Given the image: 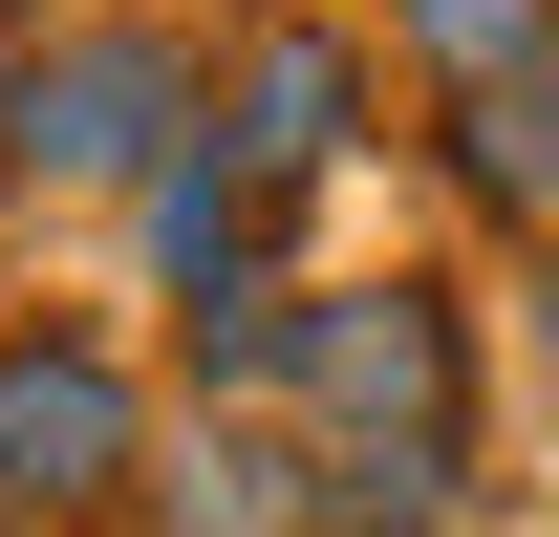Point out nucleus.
<instances>
[{"label": "nucleus", "instance_id": "obj_9", "mask_svg": "<svg viewBox=\"0 0 559 537\" xmlns=\"http://www.w3.org/2000/svg\"><path fill=\"white\" fill-rule=\"evenodd\" d=\"M538 344H559V259H538Z\"/></svg>", "mask_w": 559, "mask_h": 537}, {"label": "nucleus", "instance_id": "obj_8", "mask_svg": "<svg viewBox=\"0 0 559 537\" xmlns=\"http://www.w3.org/2000/svg\"><path fill=\"white\" fill-rule=\"evenodd\" d=\"M0 151H22V44H0Z\"/></svg>", "mask_w": 559, "mask_h": 537}, {"label": "nucleus", "instance_id": "obj_6", "mask_svg": "<svg viewBox=\"0 0 559 537\" xmlns=\"http://www.w3.org/2000/svg\"><path fill=\"white\" fill-rule=\"evenodd\" d=\"M452 516H474L452 430H323V537H452Z\"/></svg>", "mask_w": 559, "mask_h": 537}, {"label": "nucleus", "instance_id": "obj_2", "mask_svg": "<svg viewBox=\"0 0 559 537\" xmlns=\"http://www.w3.org/2000/svg\"><path fill=\"white\" fill-rule=\"evenodd\" d=\"M108 494H151V387L108 344H0V516L66 537V516H108Z\"/></svg>", "mask_w": 559, "mask_h": 537}, {"label": "nucleus", "instance_id": "obj_4", "mask_svg": "<svg viewBox=\"0 0 559 537\" xmlns=\"http://www.w3.org/2000/svg\"><path fill=\"white\" fill-rule=\"evenodd\" d=\"M301 387L345 430H452V301L388 279V301H301Z\"/></svg>", "mask_w": 559, "mask_h": 537}, {"label": "nucleus", "instance_id": "obj_1", "mask_svg": "<svg viewBox=\"0 0 559 537\" xmlns=\"http://www.w3.org/2000/svg\"><path fill=\"white\" fill-rule=\"evenodd\" d=\"M215 65L173 44V22H66L44 65H22V172H66V194H151L173 151H194Z\"/></svg>", "mask_w": 559, "mask_h": 537}, {"label": "nucleus", "instance_id": "obj_7", "mask_svg": "<svg viewBox=\"0 0 559 537\" xmlns=\"http://www.w3.org/2000/svg\"><path fill=\"white\" fill-rule=\"evenodd\" d=\"M388 22H409V65H452V86H516L559 44V0H388Z\"/></svg>", "mask_w": 559, "mask_h": 537}, {"label": "nucleus", "instance_id": "obj_3", "mask_svg": "<svg viewBox=\"0 0 559 537\" xmlns=\"http://www.w3.org/2000/svg\"><path fill=\"white\" fill-rule=\"evenodd\" d=\"M215 130H237L259 194H323V172L366 151V44H345V22H259V44H215Z\"/></svg>", "mask_w": 559, "mask_h": 537}, {"label": "nucleus", "instance_id": "obj_5", "mask_svg": "<svg viewBox=\"0 0 559 537\" xmlns=\"http://www.w3.org/2000/svg\"><path fill=\"white\" fill-rule=\"evenodd\" d=\"M151 516L173 537H323V452L259 430V408L237 430H151Z\"/></svg>", "mask_w": 559, "mask_h": 537}]
</instances>
